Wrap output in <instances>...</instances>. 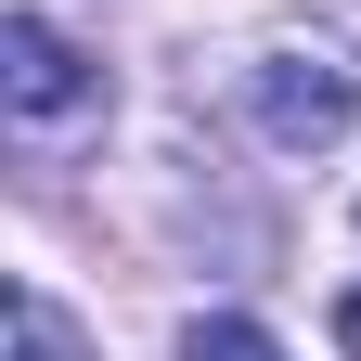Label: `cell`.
<instances>
[{
	"label": "cell",
	"instance_id": "7a4b0ae2",
	"mask_svg": "<svg viewBox=\"0 0 361 361\" xmlns=\"http://www.w3.org/2000/svg\"><path fill=\"white\" fill-rule=\"evenodd\" d=\"M0 90H13L26 129H52V116H78L104 78H90V52H78L52 13H13V26H0Z\"/></svg>",
	"mask_w": 361,
	"mask_h": 361
},
{
	"label": "cell",
	"instance_id": "3957f363",
	"mask_svg": "<svg viewBox=\"0 0 361 361\" xmlns=\"http://www.w3.org/2000/svg\"><path fill=\"white\" fill-rule=\"evenodd\" d=\"M13 361H78V323H65L39 284H13Z\"/></svg>",
	"mask_w": 361,
	"mask_h": 361
},
{
	"label": "cell",
	"instance_id": "6da1fadb",
	"mask_svg": "<svg viewBox=\"0 0 361 361\" xmlns=\"http://www.w3.org/2000/svg\"><path fill=\"white\" fill-rule=\"evenodd\" d=\"M245 104H258V129H271L284 155H323L336 129L361 116V39H336V26L271 39V52H258V78H245Z\"/></svg>",
	"mask_w": 361,
	"mask_h": 361
},
{
	"label": "cell",
	"instance_id": "277c9868",
	"mask_svg": "<svg viewBox=\"0 0 361 361\" xmlns=\"http://www.w3.org/2000/svg\"><path fill=\"white\" fill-rule=\"evenodd\" d=\"M180 361H284V348H271L258 323H233V310H207V323L180 336Z\"/></svg>",
	"mask_w": 361,
	"mask_h": 361
},
{
	"label": "cell",
	"instance_id": "5b68a950",
	"mask_svg": "<svg viewBox=\"0 0 361 361\" xmlns=\"http://www.w3.org/2000/svg\"><path fill=\"white\" fill-rule=\"evenodd\" d=\"M336 336H348V361H361V297H348V310H336Z\"/></svg>",
	"mask_w": 361,
	"mask_h": 361
}]
</instances>
